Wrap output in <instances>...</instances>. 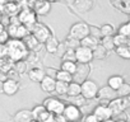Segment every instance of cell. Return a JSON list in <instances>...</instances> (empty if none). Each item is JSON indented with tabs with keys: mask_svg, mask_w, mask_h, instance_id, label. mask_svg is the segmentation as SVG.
<instances>
[{
	"mask_svg": "<svg viewBox=\"0 0 130 122\" xmlns=\"http://www.w3.org/2000/svg\"><path fill=\"white\" fill-rule=\"evenodd\" d=\"M100 32H101V37H112V36L115 34V32H116V31H115V28H113V26H112V24L106 23V24L101 26Z\"/></svg>",
	"mask_w": 130,
	"mask_h": 122,
	"instance_id": "f1b7e54d",
	"label": "cell"
},
{
	"mask_svg": "<svg viewBox=\"0 0 130 122\" xmlns=\"http://www.w3.org/2000/svg\"><path fill=\"white\" fill-rule=\"evenodd\" d=\"M0 93H3V82H0Z\"/></svg>",
	"mask_w": 130,
	"mask_h": 122,
	"instance_id": "681fc988",
	"label": "cell"
},
{
	"mask_svg": "<svg viewBox=\"0 0 130 122\" xmlns=\"http://www.w3.org/2000/svg\"><path fill=\"white\" fill-rule=\"evenodd\" d=\"M92 55H93V58H96V60H103V58H106L107 57V55H108V52L98 43L93 50H92Z\"/></svg>",
	"mask_w": 130,
	"mask_h": 122,
	"instance_id": "603a6c76",
	"label": "cell"
},
{
	"mask_svg": "<svg viewBox=\"0 0 130 122\" xmlns=\"http://www.w3.org/2000/svg\"><path fill=\"white\" fill-rule=\"evenodd\" d=\"M54 122H68L62 117V114H59V116H54Z\"/></svg>",
	"mask_w": 130,
	"mask_h": 122,
	"instance_id": "f6af8a7d",
	"label": "cell"
},
{
	"mask_svg": "<svg viewBox=\"0 0 130 122\" xmlns=\"http://www.w3.org/2000/svg\"><path fill=\"white\" fill-rule=\"evenodd\" d=\"M32 112V117H33V121H40L41 116L46 112V108L42 106V104H38L36 107H33V109H31Z\"/></svg>",
	"mask_w": 130,
	"mask_h": 122,
	"instance_id": "836d02e7",
	"label": "cell"
},
{
	"mask_svg": "<svg viewBox=\"0 0 130 122\" xmlns=\"http://www.w3.org/2000/svg\"><path fill=\"white\" fill-rule=\"evenodd\" d=\"M115 51H116V55L124 60H129L130 58V47L129 46H119V47H115Z\"/></svg>",
	"mask_w": 130,
	"mask_h": 122,
	"instance_id": "4dcf8cb0",
	"label": "cell"
},
{
	"mask_svg": "<svg viewBox=\"0 0 130 122\" xmlns=\"http://www.w3.org/2000/svg\"><path fill=\"white\" fill-rule=\"evenodd\" d=\"M72 99H73V103H72V104H74V106H77V107H79V108H82V107L86 104V100H87V99H84L82 95L72 97Z\"/></svg>",
	"mask_w": 130,
	"mask_h": 122,
	"instance_id": "60d3db41",
	"label": "cell"
},
{
	"mask_svg": "<svg viewBox=\"0 0 130 122\" xmlns=\"http://www.w3.org/2000/svg\"><path fill=\"white\" fill-rule=\"evenodd\" d=\"M7 79H8L7 73H5V71H3V70H0V82H5Z\"/></svg>",
	"mask_w": 130,
	"mask_h": 122,
	"instance_id": "7dc6e473",
	"label": "cell"
},
{
	"mask_svg": "<svg viewBox=\"0 0 130 122\" xmlns=\"http://www.w3.org/2000/svg\"><path fill=\"white\" fill-rule=\"evenodd\" d=\"M62 61H75V51L72 48H68L61 56Z\"/></svg>",
	"mask_w": 130,
	"mask_h": 122,
	"instance_id": "f35d334b",
	"label": "cell"
},
{
	"mask_svg": "<svg viewBox=\"0 0 130 122\" xmlns=\"http://www.w3.org/2000/svg\"><path fill=\"white\" fill-rule=\"evenodd\" d=\"M116 97H117L116 92L113 89H111L108 85L98 88V92H97V95H96V98H98L100 100H112Z\"/></svg>",
	"mask_w": 130,
	"mask_h": 122,
	"instance_id": "4fadbf2b",
	"label": "cell"
},
{
	"mask_svg": "<svg viewBox=\"0 0 130 122\" xmlns=\"http://www.w3.org/2000/svg\"><path fill=\"white\" fill-rule=\"evenodd\" d=\"M62 117L68 122H78L82 118V109L74 104H65V108L62 111Z\"/></svg>",
	"mask_w": 130,
	"mask_h": 122,
	"instance_id": "52a82bcc",
	"label": "cell"
},
{
	"mask_svg": "<svg viewBox=\"0 0 130 122\" xmlns=\"http://www.w3.org/2000/svg\"><path fill=\"white\" fill-rule=\"evenodd\" d=\"M33 12L36 13V15H47L51 12V3H48L47 0H40V2L35 3L33 7Z\"/></svg>",
	"mask_w": 130,
	"mask_h": 122,
	"instance_id": "7c38bea8",
	"label": "cell"
},
{
	"mask_svg": "<svg viewBox=\"0 0 130 122\" xmlns=\"http://www.w3.org/2000/svg\"><path fill=\"white\" fill-rule=\"evenodd\" d=\"M124 83H125V79H124V76H121V75H112V76H110V78L107 79V85H108L111 89H113L115 92H116Z\"/></svg>",
	"mask_w": 130,
	"mask_h": 122,
	"instance_id": "d6986e66",
	"label": "cell"
},
{
	"mask_svg": "<svg viewBox=\"0 0 130 122\" xmlns=\"http://www.w3.org/2000/svg\"><path fill=\"white\" fill-rule=\"evenodd\" d=\"M10 2H13V3H19L21 0H10Z\"/></svg>",
	"mask_w": 130,
	"mask_h": 122,
	"instance_id": "db71d44e",
	"label": "cell"
},
{
	"mask_svg": "<svg viewBox=\"0 0 130 122\" xmlns=\"http://www.w3.org/2000/svg\"><path fill=\"white\" fill-rule=\"evenodd\" d=\"M68 85H69V83H65V82H57V80H56L54 93H56L57 95H67Z\"/></svg>",
	"mask_w": 130,
	"mask_h": 122,
	"instance_id": "484cf974",
	"label": "cell"
},
{
	"mask_svg": "<svg viewBox=\"0 0 130 122\" xmlns=\"http://www.w3.org/2000/svg\"><path fill=\"white\" fill-rule=\"evenodd\" d=\"M116 95L120 98H125L130 95V85L127 83H124L117 90H116Z\"/></svg>",
	"mask_w": 130,
	"mask_h": 122,
	"instance_id": "e575fe53",
	"label": "cell"
},
{
	"mask_svg": "<svg viewBox=\"0 0 130 122\" xmlns=\"http://www.w3.org/2000/svg\"><path fill=\"white\" fill-rule=\"evenodd\" d=\"M74 51H75V63L77 64H91V61L93 60L91 48L79 46Z\"/></svg>",
	"mask_w": 130,
	"mask_h": 122,
	"instance_id": "ba28073f",
	"label": "cell"
},
{
	"mask_svg": "<svg viewBox=\"0 0 130 122\" xmlns=\"http://www.w3.org/2000/svg\"><path fill=\"white\" fill-rule=\"evenodd\" d=\"M55 80H57V82H65V83H70V82H73V75L69 74V73H67V71H62V70H56Z\"/></svg>",
	"mask_w": 130,
	"mask_h": 122,
	"instance_id": "d4e9b609",
	"label": "cell"
},
{
	"mask_svg": "<svg viewBox=\"0 0 130 122\" xmlns=\"http://www.w3.org/2000/svg\"><path fill=\"white\" fill-rule=\"evenodd\" d=\"M91 73V66L89 64H77V69L73 74V82L75 83H83L84 80L88 79V75Z\"/></svg>",
	"mask_w": 130,
	"mask_h": 122,
	"instance_id": "30bf717a",
	"label": "cell"
},
{
	"mask_svg": "<svg viewBox=\"0 0 130 122\" xmlns=\"http://www.w3.org/2000/svg\"><path fill=\"white\" fill-rule=\"evenodd\" d=\"M29 34V29H28V27H26V26H23V24H19L18 26V28H17V34H15V38H18V39H23L26 36H28Z\"/></svg>",
	"mask_w": 130,
	"mask_h": 122,
	"instance_id": "d590c367",
	"label": "cell"
},
{
	"mask_svg": "<svg viewBox=\"0 0 130 122\" xmlns=\"http://www.w3.org/2000/svg\"><path fill=\"white\" fill-rule=\"evenodd\" d=\"M46 71H47L46 75H48V76H51V78L55 79V74H56V70H55V69H47Z\"/></svg>",
	"mask_w": 130,
	"mask_h": 122,
	"instance_id": "bcb514c9",
	"label": "cell"
},
{
	"mask_svg": "<svg viewBox=\"0 0 130 122\" xmlns=\"http://www.w3.org/2000/svg\"><path fill=\"white\" fill-rule=\"evenodd\" d=\"M64 45L67 46V48H72V50H75L77 47H79V41L78 39H74L72 37H67V39L64 41Z\"/></svg>",
	"mask_w": 130,
	"mask_h": 122,
	"instance_id": "74e56055",
	"label": "cell"
},
{
	"mask_svg": "<svg viewBox=\"0 0 130 122\" xmlns=\"http://www.w3.org/2000/svg\"><path fill=\"white\" fill-rule=\"evenodd\" d=\"M33 122H37V121H33Z\"/></svg>",
	"mask_w": 130,
	"mask_h": 122,
	"instance_id": "6f0895ef",
	"label": "cell"
},
{
	"mask_svg": "<svg viewBox=\"0 0 130 122\" xmlns=\"http://www.w3.org/2000/svg\"><path fill=\"white\" fill-rule=\"evenodd\" d=\"M13 69L21 75V74H24L28 71V63L24 60H19V61H15L13 64Z\"/></svg>",
	"mask_w": 130,
	"mask_h": 122,
	"instance_id": "4316f807",
	"label": "cell"
},
{
	"mask_svg": "<svg viewBox=\"0 0 130 122\" xmlns=\"http://www.w3.org/2000/svg\"><path fill=\"white\" fill-rule=\"evenodd\" d=\"M8 3H10V0H0V5H2V7H4Z\"/></svg>",
	"mask_w": 130,
	"mask_h": 122,
	"instance_id": "c3c4849f",
	"label": "cell"
},
{
	"mask_svg": "<svg viewBox=\"0 0 130 122\" xmlns=\"http://www.w3.org/2000/svg\"><path fill=\"white\" fill-rule=\"evenodd\" d=\"M107 106H108V108L111 109L112 114H119V113L124 112V111L129 107V98H127V97H125V98L116 97L115 99L110 100Z\"/></svg>",
	"mask_w": 130,
	"mask_h": 122,
	"instance_id": "9c48e42d",
	"label": "cell"
},
{
	"mask_svg": "<svg viewBox=\"0 0 130 122\" xmlns=\"http://www.w3.org/2000/svg\"><path fill=\"white\" fill-rule=\"evenodd\" d=\"M102 122H115L112 118H108V119H106V121H102Z\"/></svg>",
	"mask_w": 130,
	"mask_h": 122,
	"instance_id": "816d5d0a",
	"label": "cell"
},
{
	"mask_svg": "<svg viewBox=\"0 0 130 122\" xmlns=\"http://www.w3.org/2000/svg\"><path fill=\"white\" fill-rule=\"evenodd\" d=\"M5 48H7V56L14 63L19 60H24L28 56V50L22 39L18 38L8 39V42L5 43Z\"/></svg>",
	"mask_w": 130,
	"mask_h": 122,
	"instance_id": "6da1fadb",
	"label": "cell"
},
{
	"mask_svg": "<svg viewBox=\"0 0 130 122\" xmlns=\"http://www.w3.org/2000/svg\"><path fill=\"white\" fill-rule=\"evenodd\" d=\"M42 106L46 108L47 112H50L51 114L54 116H59V114H62V111L65 108V103L64 100L59 99V98H55V97H48L43 100Z\"/></svg>",
	"mask_w": 130,
	"mask_h": 122,
	"instance_id": "3957f363",
	"label": "cell"
},
{
	"mask_svg": "<svg viewBox=\"0 0 130 122\" xmlns=\"http://www.w3.org/2000/svg\"><path fill=\"white\" fill-rule=\"evenodd\" d=\"M4 9H5V12H7L10 17H15V15L18 14L19 7H18V4H17V3L10 2V3H8V4H5V5H4Z\"/></svg>",
	"mask_w": 130,
	"mask_h": 122,
	"instance_id": "d6a6232c",
	"label": "cell"
},
{
	"mask_svg": "<svg viewBox=\"0 0 130 122\" xmlns=\"http://www.w3.org/2000/svg\"><path fill=\"white\" fill-rule=\"evenodd\" d=\"M115 122H126V121H122V119H121V121H115Z\"/></svg>",
	"mask_w": 130,
	"mask_h": 122,
	"instance_id": "11a10c76",
	"label": "cell"
},
{
	"mask_svg": "<svg viewBox=\"0 0 130 122\" xmlns=\"http://www.w3.org/2000/svg\"><path fill=\"white\" fill-rule=\"evenodd\" d=\"M67 95H69L70 98H72V97L80 95V84H79V83H75V82H70L69 85H68Z\"/></svg>",
	"mask_w": 130,
	"mask_h": 122,
	"instance_id": "cb8c5ba5",
	"label": "cell"
},
{
	"mask_svg": "<svg viewBox=\"0 0 130 122\" xmlns=\"http://www.w3.org/2000/svg\"><path fill=\"white\" fill-rule=\"evenodd\" d=\"M100 43V41L98 39H96V38H93L92 36H87V37H84L83 39H80L79 41V45L80 46H83V47H87V48H91V50H93L97 45Z\"/></svg>",
	"mask_w": 130,
	"mask_h": 122,
	"instance_id": "7402d4cb",
	"label": "cell"
},
{
	"mask_svg": "<svg viewBox=\"0 0 130 122\" xmlns=\"http://www.w3.org/2000/svg\"><path fill=\"white\" fill-rule=\"evenodd\" d=\"M14 122H33L31 109H19L14 114Z\"/></svg>",
	"mask_w": 130,
	"mask_h": 122,
	"instance_id": "e0dca14e",
	"label": "cell"
},
{
	"mask_svg": "<svg viewBox=\"0 0 130 122\" xmlns=\"http://www.w3.org/2000/svg\"><path fill=\"white\" fill-rule=\"evenodd\" d=\"M27 73H28V78L32 82H35V83H40L45 78V75H46V71L42 68H38V66H35V68L28 69Z\"/></svg>",
	"mask_w": 130,
	"mask_h": 122,
	"instance_id": "9a60e30c",
	"label": "cell"
},
{
	"mask_svg": "<svg viewBox=\"0 0 130 122\" xmlns=\"http://www.w3.org/2000/svg\"><path fill=\"white\" fill-rule=\"evenodd\" d=\"M59 43H60V41L55 36H50L48 39L45 42V46H46L47 52L48 53H56V50L59 47Z\"/></svg>",
	"mask_w": 130,
	"mask_h": 122,
	"instance_id": "ffe728a7",
	"label": "cell"
},
{
	"mask_svg": "<svg viewBox=\"0 0 130 122\" xmlns=\"http://www.w3.org/2000/svg\"><path fill=\"white\" fill-rule=\"evenodd\" d=\"M84 122H100L98 119H97V117L93 114V113H91V114H88L87 117H86V121Z\"/></svg>",
	"mask_w": 130,
	"mask_h": 122,
	"instance_id": "ee69618b",
	"label": "cell"
},
{
	"mask_svg": "<svg viewBox=\"0 0 130 122\" xmlns=\"http://www.w3.org/2000/svg\"><path fill=\"white\" fill-rule=\"evenodd\" d=\"M19 90V82L13 79H7L3 82V93L7 95H14Z\"/></svg>",
	"mask_w": 130,
	"mask_h": 122,
	"instance_id": "5bb4252c",
	"label": "cell"
},
{
	"mask_svg": "<svg viewBox=\"0 0 130 122\" xmlns=\"http://www.w3.org/2000/svg\"><path fill=\"white\" fill-rule=\"evenodd\" d=\"M3 31H4V26H3L2 23H0V33H2Z\"/></svg>",
	"mask_w": 130,
	"mask_h": 122,
	"instance_id": "f907efd6",
	"label": "cell"
},
{
	"mask_svg": "<svg viewBox=\"0 0 130 122\" xmlns=\"http://www.w3.org/2000/svg\"><path fill=\"white\" fill-rule=\"evenodd\" d=\"M117 33L124 36V37H130V23L125 22V23L120 24V27L117 29Z\"/></svg>",
	"mask_w": 130,
	"mask_h": 122,
	"instance_id": "8d00e7d4",
	"label": "cell"
},
{
	"mask_svg": "<svg viewBox=\"0 0 130 122\" xmlns=\"http://www.w3.org/2000/svg\"><path fill=\"white\" fill-rule=\"evenodd\" d=\"M88 34H89V26L84 22H78V23H74L70 27L68 37H72L74 39L80 41L84 37H87Z\"/></svg>",
	"mask_w": 130,
	"mask_h": 122,
	"instance_id": "277c9868",
	"label": "cell"
},
{
	"mask_svg": "<svg viewBox=\"0 0 130 122\" xmlns=\"http://www.w3.org/2000/svg\"><path fill=\"white\" fill-rule=\"evenodd\" d=\"M67 50H68V48H67V46L64 45V42H60V43H59V47H57V50H56V55H59V56L61 57L62 53L67 51Z\"/></svg>",
	"mask_w": 130,
	"mask_h": 122,
	"instance_id": "b9f144b4",
	"label": "cell"
},
{
	"mask_svg": "<svg viewBox=\"0 0 130 122\" xmlns=\"http://www.w3.org/2000/svg\"><path fill=\"white\" fill-rule=\"evenodd\" d=\"M0 64H2V57H0Z\"/></svg>",
	"mask_w": 130,
	"mask_h": 122,
	"instance_id": "9f6ffc18",
	"label": "cell"
},
{
	"mask_svg": "<svg viewBox=\"0 0 130 122\" xmlns=\"http://www.w3.org/2000/svg\"><path fill=\"white\" fill-rule=\"evenodd\" d=\"M8 39H9V36H8L7 31H3L2 33H0V43L5 45V43L8 42Z\"/></svg>",
	"mask_w": 130,
	"mask_h": 122,
	"instance_id": "7bdbcfd3",
	"label": "cell"
},
{
	"mask_svg": "<svg viewBox=\"0 0 130 122\" xmlns=\"http://www.w3.org/2000/svg\"><path fill=\"white\" fill-rule=\"evenodd\" d=\"M22 41L24 42V45H26V47H27L28 51H35V50L37 48V46H40V42H38L31 33H29L28 36H26Z\"/></svg>",
	"mask_w": 130,
	"mask_h": 122,
	"instance_id": "44dd1931",
	"label": "cell"
},
{
	"mask_svg": "<svg viewBox=\"0 0 130 122\" xmlns=\"http://www.w3.org/2000/svg\"><path fill=\"white\" fill-rule=\"evenodd\" d=\"M17 18H18L19 23L23 24V26H26V27H28V29H29L31 26H33V24L37 22V15H36V13L33 12V9H29V8L22 9V10L17 14Z\"/></svg>",
	"mask_w": 130,
	"mask_h": 122,
	"instance_id": "8992f818",
	"label": "cell"
},
{
	"mask_svg": "<svg viewBox=\"0 0 130 122\" xmlns=\"http://www.w3.org/2000/svg\"><path fill=\"white\" fill-rule=\"evenodd\" d=\"M29 33H31L40 43H45V42L48 39V37L52 36L50 28H48L46 24L41 23V22H36L33 26H31V27H29Z\"/></svg>",
	"mask_w": 130,
	"mask_h": 122,
	"instance_id": "7a4b0ae2",
	"label": "cell"
},
{
	"mask_svg": "<svg viewBox=\"0 0 130 122\" xmlns=\"http://www.w3.org/2000/svg\"><path fill=\"white\" fill-rule=\"evenodd\" d=\"M75 69H77V63H75V61H62V63H61L60 70H62V71H67V73L73 75Z\"/></svg>",
	"mask_w": 130,
	"mask_h": 122,
	"instance_id": "83f0119b",
	"label": "cell"
},
{
	"mask_svg": "<svg viewBox=\"0 0 130 122\" xmlns=\"http://www.w3.org/2000/svg\"><path fill=\"white\" fill-rule=\"evenodd\" d=\"M48 3H56V2H60V0H47Z\"/></svg>",
	"mask_w": 130,
	"mask_h": 122,
	"instance_id": "f5cc1de1",
	"label": "cell"
},
{
	"mask_svg": "<svg viewBox=\"0 0 130 122\" xmlns=\"http://www.w3.org/2000/svg\"><path fill=\"white\" fill-rule=\"evenodd\" d=\"M89 36H92L93 38L96 39H101V32H100V28L98 27H94V26H89Z\"/></svg>",
	"mask_w": 130,
	"mask_h": 122,
	"instance_id": "ab89813d",
	"label": "cell"
},
{
	"mask_svg": "<svg viewBox=\"0 0 130 122\" xmlns=\"http://www.w3.org/2000/svg\"><path fill=\"white\" fill-rule=\"evenodd\" d=\"M100 45H101L107 52L115 50V45H113L112 37H101V39H100Z\"/></svg>",
	"mask_w": 130,
	"mask_h": 122,
	"instance_id": "1f68e13d",
	"label": "cell"
},
{
	"mask_svg": "<svg viewBox=\"0 0 130 122\" xmlns=\"http://www.w3.org/2000/svg\"><path fill=\"white\" fill-rule=\"evenodd\" d=\"M112 41H113V45L115 47H119V46H129V37H124L119 33H115L112 36Z\"/></svg>",
	"mask_w": 130,
	"mask_h": 122,
	"instance_id": "f546056e",
	"label": "cell"
},
{
	"mask_svg": "<svg viewBox=\"0 0 130 122\" xmlns=\"http://www.w3.org/2000/svg\"><path fill=\"white\" fill-rule=\"evenodd\" d=\"M93 114L97 117V119H98L100 122L106 121V119H108V118H111V117L113 116L107 104H100V106H97V107L93 109Z\"/></svg>",
	"mask_w": 130,
	"mask_h": 122,
	"instance_id": "8fae6325",
	"label": "cell"
},
{
	"mask_svg": "<svg viewBox=\"0 0 130 122\" xmlns=\"http://www.w3.org/2000/svg\"><path fill=\"white\" fill-rule=\"evenodd\" d=\"M55 83H56V80L54 78H51L48 75H45V78L40 82V87H41V89L45 93H54Z\"/></svg>",
	"mask_w": 130,
	"mask_h": 122,
	"instance_id": "2e32d148",
	"label": "cell"
},
{
	"mask_svg": "<svg viewBox=\"0 0 130 122\" xmlns=\"http://www.w3.org/2000/svg\"><path fill=\"white\" fill-rule=\"evenodd\" d=\"M97 92H98V85L96 82L87 79L83 83H80V95L84 99H87V100L94 99L97 95Z\"/></svg>",
	"mask_w": 130,
	"mask_h": 122,
	"instance_id": "5b68a950",
	"label": "cell"
},
{
	"mask_svg": "<svg viewBox=\"0 0 130 122\" xmlns=\"http://www.w3.org/2000/svg\"><path fill=\"white\" fill-rule=\"evenodd\" d=\"M74 8L80 13H88L93 8V0H74Z\"/></svg>",
	"mask_w": 130,
	"mask_h": 122,
	"instance_id": "ac0fdd59",
	"label": "cell"
}]
</instances>
